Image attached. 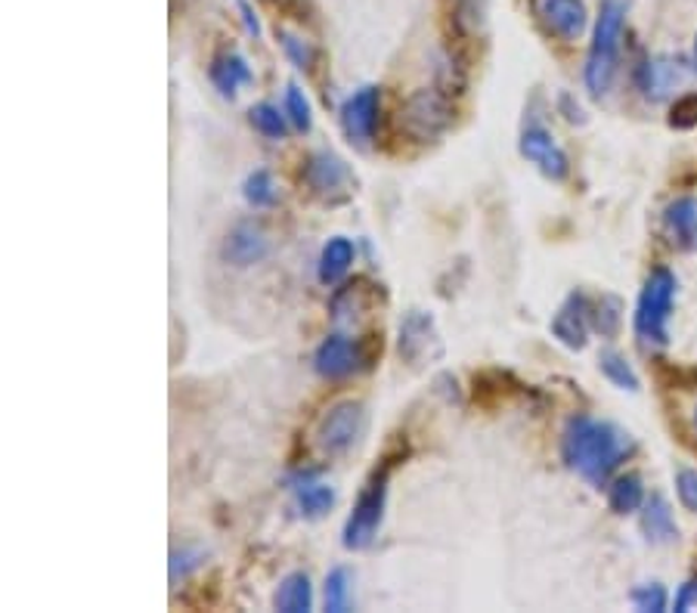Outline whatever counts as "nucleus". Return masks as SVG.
<instances>
[{"label":"nucleus","mask_w":697,"mask_h":613,"mask_svg":"<svg viewBox=\"0 0 697 613\" xmlns=\"http://www.w3.org/2000/svg\"><path fill=\"white\" fill-rule=\"evenodd\" d=\"M592 329V304L583 291L568 294V301L558 306L555 320H551V335L561 341L570 351H583Z\"/></svg>","instance_id":"12"},{"label":"nucleus","mask_w":697,"mask_h":613,"mask_svg":"<svg viewBox=\"0 0 697 613\" xmlns=\"http://www.w3.org/2000/svg\"><path fill=\"white\" fill-rule=\"evenodd\" d=\"M633 604H635V611H642V613H664L666 611L664 585H657V582H648V585H635Z\"/></svg>","instance_id":"30"},{"label":"nucleus","mask_w":697,"mask_h":613,"mask_svg":"<svg viewBox=\"0 0 697 613\" xmlns=\"http://www.w3.org/2000/svg\"><path fill=\"white\" fill-rule=\"evenodd\" d=\"M599 369L601 375L620 390H639V385H642L635 369L630 366V359L623 354H614V351H604V354L599 356Z\"/></svg>","instance_id":"24"},{"label":"nucleus","mask_w":697,"mask_h":613,"mask_svg":"<svg viewBox=\"0 0 697 613\" xmlns=\"http://www.w3.org/2000/svg\"><path fill=\"white\" fill-rule=\"evenodd\" d=\"M313 607V585H310L308 573H289L279 582L276 592V611L282 613H308Z\"/></svg>","instance_id":"19"},{"label":"nucleus","mask_w":697,"mask_h":613,"mask_svg":"<svg viewBox=\"0 0 697 613\" xmlns=\"http://www.w3.org/2000/svg\"><path fill=\"white\" fill-rule=\"evenodd\" d=\"M669 128H697V94H688V97L676 99V106H673V112H669Z\"/></svg>","instance_id":"31"},{"label":"nucleus","mask_w":697,"mask_h":613,"mask_svg":"<svg viewBox=\"0 0 697 613\" xmlns=\"http://www.w3.org/2000/svg\"><path fill=\"white\" fill-rule=\"evenodd\" d=\"M521 155L527 159L530 164H536L543 174L549 180H565L570 171V162H568V152L561 149V146L555 143V137H551L549 130L539 128H527L521 133Z\"/></svg>","instance_id":"11"},{"label":"nucleus","mask_w":697,"mask_h":613,"mask_svg":"<svg viewBox=\"0 0 697 613\" xmlns=\"http://www.w3.org/2000/svg\"><path fill=\"white\" fill-rule=\"evenodd\" d=\"M697 604V580H688L685 585H679V595H676V611H688Z\"/></svg>","instance_id":"33"},{"label":"nucleus","mask_w":697,"mask_h":613,"mask_svg":"<svg viewBox=\"0 0 697 613\" xmlns=\"http://www.w3.org/2000/svg\"><path fill=\"white\" fill-rule=\"evenodd\" d=\"M623 313V304H620V298L614 294H601L599 304H592V325L599 329L604 338H614L616 329H620V316Z\"/></svg>","instance_id":"26"},{"label":"nucleus","mask_w":697,"mask_h":613,"mask_svg":"<svg viewBox=\"0 0 697 613\" xmlns=\"http://www.w3.org/2000/svg\"><path fill=\"white\" fill-rule=\"evenodd\" d=\"M369 363L366 344L344 335H329V338L317 347L313 354V369L320 372L323 378H347Z\"/></svg>","instance_id":"8"},{"label":"nucleus","mask_w":697,"mask_h":613,"mask_svg":"<svg viewBox=\"0 0 697 613\" xmlns=\"http://www.w3.org/2000/svg\"><path fill=\"white\" fill-rule=\"evenodd\" d=\"M294 502H298L301 515L323 517L335 505V490L323 481H301L294 486Z\"/></svg>","instance_id":"22"},{"label":"nucleus","mask_w":697,"mask_h":613,"mask_svg":"<svg viewBox=\"0 0 697 613\" xmlns=\"http://www.w3.org/2000/svg\"><path fill=\"white\" fill-rule=\"evenodd\" d=\"M375 125H378V87H360L341 106V128L351 143L366 146L373 140Z\"/></svg>","instance_id":"13"},{"label":"nucleus","mask_w":697,"mask_h":613,"mask_svg":"<svg viewBox=\"0 0 697 613\" xmlns=\"http://www.w3.org/2000/svg\"><path fill=\"white\" fill-rule=\"evenodd\" d=\"M388 484H390V465L373 471V477L366 481V486L360 490L354 512L344 520V533L341 542L347 551L369 549L375 542V536L382 530L385 520V505H388Z\"/></svg>","instance_id":"4"},{"label":"nucleus","mask_w":697,"mask_h":613,"mask_svg":"<svg viewBox=\"0 0 697 613\" xmlns=\"http://www.w3.org/2000/svg\"><path fill=\"white\" fill-rule=\"evenodd\" d=\"M279 44H282V50H286V56L294 63V68L310 72V68L317 65V50L310 47L304 37H298V34H289V32H279Z\"/></svg>","instance_id":"29"},{"label":"nucleus","mask_w":697,"mask_h":613,"mask_svg":"<svg viewBox=\"0 0 697 613\" xmlns=\"http://www.w3.org/2000/svg\"><path fill=\"white\" fill-rule=\"evenodd\" d=\"M301 178L310 186V193L323 202H344L354 195V186H357L354 171L335 152H313L304 162Z\"/></svg>","instance_id":"6"},{"label":"nucleus","mask_w":697,"mask_h":613,"mask_svg":"<svg viewBox=\"0 0 697 613\" xmlns=\"http://www.w3.org/2000/svg\"><path fill=\"white\" fill-rule=\"evenodd\" d=\"M455 109L447 90H416L400 109V128L416 143H435L453 128Z\"/></svg>","instance_id":"5"},{"label":"nucleus","mask_w":697,"mask_h":613,"mask_svg":"<svg viewBox=\"0 0 697 613\" xmlns=\"http://www.w3.org/2000/svg\"><path fill=\"white\" fill-rule=\"evenodd\" d=\"M633 437L620 431L616 424L589 416H577L568 421L561 437V459L573 474H580L592 486H604L630 455Z\"/></svg>","instance_id":"1"},{"label":"nucleus","mask_w":697,"mask_h":613,"mask_svg":"<svg viewBox=\"0 0 697 613\" xmlns=\"http://www.w3.org/2000/svg\"><path fill=\"white\" fill-rule=\"evenodd\" d=\"M400 359H406L409 366H425L431 359L440 356V338L435 320L425 310H409L404 323H400Z\"/></svg>","instance_id":"9"},{"label":"nucleus","mask_w":697,"mask_h":613,"mask_svg":"<svg viewBox=\"0 0 697 613\" xmlns=\"http://www.w3.org/2000/svg\"><path fill=\"white\" fill-rule=\"evenodd\" d=\"M354 243L344 239V236H335L323 245V255H320V279L323 282H339L341 276L351 270L354 264Z\"/></svg>","instance_id":"20"},{"label":"nucleus","mask_w":697,"mask_h":613,"mask_svg":"<svg viewBox=\"0 0 697 613\" xmlns=\"http://www.w3.org/2000/svg\"><path fill=\"white\" fill-rule=\"evenodd\" d=\"M236 7H239V13H243L245 29L255 34V37H260V22L258 17H255V10H251V3H248V0H236Z\"/></svg>","instance_id":"34"},{"label":"nucleus","mask_w":697,"mask_h":613,"mask_svg":"<svg viewBox=\"0 0 697 613\" xmlns=\"http://www.w3.org/2000/svg\"><path fill=\"white\" fill-rule=\"evenodd\" d=\"M664 236L679 251H697V195H682L666 205Z\"/></svg>","instance_id":"14"},{"label":"nucleus","mask_w":697,"mask_h":613,"mask_svg":"<svg viewBox=\"0 0 697 613\" xmlns=\"http://www.w3.org/2000/svg\"><path fill=\"white\" fill-rule=\"evenodd\" d=\"M286 115L298 130L313 128V109H310V99L304 97V90L298 84H289L286 87Z\"/></svg>","instance_id":"28"},{"label":"nucleus","mask_w":697,"mask_h":613,"mask_svg":"<svg viewBox=\"0 0 697 613\" xmlns=\"http://www.w3.org/2000/svg\"><path fill=\"white\" fill-rule=\"evenodd\" d=\"M691 428H695V434H697V406H695V412H691Z\"/></svg>","instance_id":"35"},{"label":"nucleus","mask_w":697,"mask_h":613,"mask_svg":"<svg viewBox=\"0 0 697 613\" xmlns=\"http://www.w3.org/2000/svg\"><path fill=\"white\" fill-rule=\"evenodd\" d=\"M251 82H255V75H251V68H248V63H245L243 53L227 50V53L214 56L212 84L217 87V94H221V97H236V90Z\"/></svg>","instance_id":"17"},{"label":"nucleus","mask_w":697,"mask_h":613,"mask_svg":"<svg viewBox=\"0 0 697 613\" xmlns=\"http://www.w3.org/2000/svg\"><path fill=\"white\" fill-rule=\"evenodd\" d=\"M623 22H626V7L623 0H604L596 19V32L586 56V90L592 97H604L611 90L616 75V60H620V37H623Z\"/></svg>","instance_id":"2"},{"label":"nucleus","mask_w":697,"mask_h":613,"mask_svg":"<svg viewBox=\"0 0 697 613\" xmlns=\"http://www.w3.org/2000/svg\"><path fill=\"white\" fill-rule=\"evenodd\" d=\"M363 428H366L363 406L354 400L335 404L317 424V447L325 455H344L347 450H354Z\"/></svg>","instance_id":"7"},{"label":"nucleus","mask_w":697,"mask_h":613,"mask_svg":"<svg viewBox=\"0 0 697 613\" xmlns=\"http://www.w3.org/2000/svg\"><path fill=\"white\" fill-rule=\"evenodd\" d=\"M695 68H697V41H695Z\"/></svg>","instance_id":"36"},{"label":"nucleus","mask_w":697,"mask_h":613,"mask_svg":"<svg viewBox=\"0 0 697 613\" xmlns=\"http://www.w3.org/2000/svg\"><path fill=\"white\" fill-rule=\"evenodd\" d=\"M642 530L648 536L651 542L664 546V542H673L679 536V527H676V517H673V508L666 505L664 496H651L642 505Z\"/></svg>","instance_id":"18"},{"label":"nucleus","mask_w":697,"mask_h":613,"mask_svg":"<svg viewBox=\"0 0 697 613\" xmlns=\"http://www.w3.org/2000/svg\"><path fill=\"white\" fill-rule=\"evenodd\" d=\"M354 601V577L347 567H335L329 577H325V611L344 613Z\"/></svg>","instance_id":"23"},{"label":"nucleus","mask_w":697,"mask_h":613,"mask_svg":"<svg viewBox=\"0 0 697 613\" xmlns=\"http://www.w3.org/2000/svg\"><path fill=\"white\" fill-rule=\"evenodd\" d=\"M530 10L536 22L561 41H577L589 22L583 0H530Z\"/></svg>","instance_id":"10"},{"label":"nucleus","mask_w":697,"mask_h":613,"mask_svg":"<svg viewBox=\"0 0 697 613\" xmlns=\"http://www.w3.org/2000/svg\"><path fill=\"white\" fill-rule=\"evenodd\" d=\"M264 255H267V236L255 224L233 226L227 233V239H224V248H221V258L233 264V267H251Z\"/></svg>","instance_id":"15"},{"label":"nucleus","mask_w":697,"mask_h":613,"mask_svg":"<svg viewBox=\"0 0 697 613\" xmlns=\"http://www.w3.org/2000/svg\"><path fill=\"white\" fill-rule=\"evenodd\" d=\"M676 496H679V502L688 508V512H695L697 515V471L695 469L676 471Z\"/></svg>","instance_id":"32"},{"label":"nucleus","mask_w":697,"mask_h":613,"mask_svg":"<svg viewBox=\"0 0 697 613\" xmlns=\"http://www.w3.org/2000/svg\"><path fill=\"white\" fill-rule=\"evenodd\" d=\"M685 78V68H682L679 60H669V56H661V60H648L639 72V87L648 99H664L676 90V84H682Z\"/></svg>","instance_id":"16"},{"label":"nucleus","mask_w":697,"mask_h":613,"mask_svg":"<svg viewBox=\"0 0 697 613\" xmlns=\"http://www.w3.org/2000/svg\"><path fill=\"white\" fill-rule=\"evenodd\" d=\"M676 276L666 267H654L642 286L639 304H635V338L645 347H666L669 344V313H673V301H676Z\"/></svg>","instance_id":"3"},{"label":"nucleus","mask_w":697,"mask_h":613,"mask_svg":"<svg viewBox=\"0 0 697 613\" xmlns=\"http://www.w3.org/2000/svg\"><path fill=\"white\" fill-rule=\"evenodd\" d=\"M286 118L289 115H279V109L276 106H270V103H258L251 112H248V121H251V128L258 130V133H264L267 140H282L286 137Z\"/></svg>","instance_id":"25"},{"label":"nucleus","mask_w":697,"mask_h":613,"mask_svg":"<svg viewBox=\"0 0 697 613\" xmlns=\"http://www.w3.org/2000/svg\"><path fill=\"white\" fill-rule=\"evenodd\" d=\"M608 505L614 515H633L645 505V486H642V477L639 474H623L616 477L611 490H608Z\"/></svg>","instance_id":"21"},{"label":"nucleus","mask_w":697,"mask_h":613,"mask_svg":"<svg viewBox=\"0 0 697 613\" xmlns=\"http://www.w3.org/2000/svg\"><path fill=\"white\" fill-rule=\"evenodd\" d=\"M243 195H245V202H248V205H255V208H270V205L276 202L274 178H270L267 171H255V174H248V178H245Z\"/></svg>","instance_id":"27"}]
</instances>
